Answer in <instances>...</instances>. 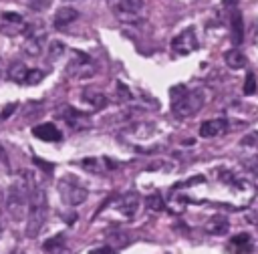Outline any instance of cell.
<instances>
[{"mask_svg": "<svg viewBox=\"0 0 258 254\" xmlns=\"http://www.w3.org/2000/svg\"><path fill=\"white\" fill-rule=\"evenodd\" d=\"M256 91V77L252 73L246 75V83H244V95H252Z\"/></svg>", "mask_w": 258, "mask_h": 254, "instance_id": "obj_26", "label": "cell"}, {"mask_svg": "<svg viewBox=\"0 0 258 254\" xmlns=\"http://www.w3.org/2000/svg\"><path fill=\"white\" fill-rule=\"evenodd\" d=\"M26 75H28V67L24 62H20V60H16V62H12L8 67V79L14 81V83H20L22 85L24 79H26Z\"/></svg>", "mask_w": 258, "mask_h": 254, "instance_id": "obj_19", "label": "cell"}, {"mask_svg": "<svg viewBox=\"0 0 258 254\" xmlns=\"http://www.w3.org/2000/svg\"><path fill=\"white\" fill-rule=\"evenodd\" d=\"M32 135L38 137L40 141H60L62 133L56 129L54 123H40L32 129Z\"/></svg>", "mask_w": 258, "mask_h": 254, "instance_id": "obj_13", "label": "cell"}, {"mask_svg": "<svg viewBox=\"0 0 258 254\" xmlns=\"http://www.w3.org/2000/svg\"><path fill=\"white\" fill-rule=\"evenodd\" d=\"M62 52H64V44H62V42H56V40L50 42V46H48V58H50V60H56Z\"/></svg>", "mask_w": 258, "mask_h": 254, "instance_id": "obj_25", "label": "cell"}, {"mask_svg": "<svg viewBox=\"0 0 258 254\" xmlns=\"http://www.w3.org/2000/svg\"><path fill=\"white\" fill-rule=\"evenodd\" d=\"M137 208H139V198L135 194H125V196L117 198V202H115V210L123 218H133L137 214Z\"/></svg>", "mask_w": 258, "mask_h": 254, "instance_id": "obj_10", "label": "cell"}, {"mask_svg": "<svg viewBox=\"0 0 258 254\" xmlns=\"http://www.w3.org/2000/svg\"><path fill=\"white\" fill-rule=\"evenodd\" d=\"M145 206H147L149 210H153V212H161V210L165 208V204H163V198H161L159 194H153V196H149V198L145 200Z\"/></svg>", "mask_w": 258, "mask_h": 254, "instance_id": "obj_22", "label": "cell"}, {"mask_svg": "<svg viewBox=\"0 0 258 254\" xmlns=\"http://www.w3.org/2000/svg\"><path fill=\"white\" fill-rule=\"evenodd\" d=\"M121 6L133 12H139L143 8V0H121Z\"/></svg>", "mask_w": 258, "mask_h": 254, "instance_id": "obj_27", "label": "cell"}, {"mask_svg": "<svg viewBox=\"0 0 258 254\" xmlns=\"http://www.w3.org/2000/svg\"><path fill=\"white\" fill-rule=\"evenodd\" d=\"M42 248L46 250V252H56V250H60V248H64V234H58V236H52V238H48L44 244H42Z\"/></svg>", "mask_w": 258, "mask_h": 254, "instance_id": "obj_21", "label": "cell"}, {"mask_svg": "<svg viewBox=\"0 0 258 254\" xmlns=\"http://www.w3.org/2000/svg\"><path fill=\"white\" fill-rule=\"evenodd\" d=\"M81 99H83V103H87L89 109H93V111H101V109H105L107 103H109V99H107L101 91H95V89H85V91L81 93Z\"/></svg>", "mask_w": 258, "mask_h": 254, "instance_id": "obj_12", "label": "cell"}, {"mask_svg": "<svg viewBox=\"0 0 258 254\" xmlns=\"http://www.w3.org/2000/svg\"><path fill=\"white\" fill-rule=\"evenodd\" d=\"M69 75L77 77V79H89L95 75V65L91 62V58L83 52H75V60H71L69 65Z\"/></svg>", "mask_w": 258, "mask_h": 254, "instance_id": "obj_8", "label": "cell"}, {"mask_svg": "<svg viewBox=\"0 0 258 254\" xmlns=\"http://www.w3.org/2000/svg\"><path fill=\"white\" fill-rule=\"evenodd\" d=\"M228 129V121L224 117H218V119H210V121H204L200 125V135L202 137H218L222 135L224 131Z\"/></svg>", "mask_w": 258, "mask_h": 254, "instance_id": "obj_11", "label": "cell"}, {"mask_svg": "<svg viewBox=\"0 0 258 254\" xmlns=\"http://www.w3.org/2000/svg\"><path fill=\"white\" fill-rule=\"evenodd\" d=\"M230 252L232 254H250L252 252V238L248 234H238L230 240Z\"/></svg>", "mask_w": 258, "mask_h": 254, "instance_id": "obj_17", "label": "cell"}, {"mask_svg": "<svg viewBox=\"0 0 258 254\" xmlns=\"http://www.w3.org/2000/svg\"><path fill=\"white\" fill-rule=\"evenodd\" d=\"M44 79V73L40 71V69H28V75H26V79H24V85H36V83H40Z\"/></svg>", "mask_w": 258, "mask_h": 254, "instance_id": "obj_24", "label": "cell"}, {"mask_svg": "<svg viewBox=\"0 0 258 254\" xmlns=\"http://www.w3.org/2000/svg\"><path fill=\"white\" fill-rule=\"evenodd\" d=\"M58 115H60V119H62L69 127H73V129H85V127H89L87 115L81 113V111H77V109H73V107H62V109L58 111Z\"/></svg>", "mask_w": 258, "mask_h": 254, "instance_id": "obj_9", "label": "cell"}, {"mask_svg": "<svg viewBox=\"0 0 258 254\" xmlns=\"http://www.w3.org/2000/svg\"><path fill=\"white\" fill-rule=\"evenodd\" d=\"M238 2H240V0H222V4H224V6H228V8H236V6H238Z\"/></svg>", "mask_w": 258, "mask_h": 254, "instance_id": "obj_30", "label": "cell"}, {"mask_svg": "<svg viewBox=\"0 0 258 254\" xmlns=\"http://www.w3.org/2000/svg\"><path fill=\"white\" fill-rule=\"evenodd\" d=\"M224 60H226V65H228L232 71H238V69L246 67V56H244V54H242V50H238V48L226 50Z\"/></svg>", "mask_w": 258, "mask_h": 254, "instance_id": "obj_18", "label": "cell"}, {"mask_svg": "<svg viewBox=\"0 0 258 254\" xmlns=\"http://www.w3.org/2000/svg\"><path fill=\"white\" fill-rule=\"evenodd\" d=\"M79 18V10H75L73 6H62L54 12V26L56 28H64L69 24H73Z\"/></svg>", "mask_w": 258, "mask_h": 254, "instance_id": "obj_14", "label": "cell"}, {"mask_svg": "<svg viewBox=\"0 0 258 254\" xmlns=\"http://www.w3.org/2000/svg\"><path fill=\"white\" fill-rule=\"evenodd\" d=\"M46 42V28L42 22H28L24 30V52L30 56H38Z\"/></svg>", "mask_w": 258, "mask_h": 254, "instance_id": "obj_5", "label": "cell"}, {"mask_svg": "<svg viewBox=\"0 0 258 254\" xmlns=\"http://www.w3.org/2000/svg\"><path fill=\"white\" fill-rule=\"evenodd\" d=\"M58 194H60V198L67 206H79L89 196L87 187L81 185V181L77 177H71V175H67L58 181Z\"/></svg>", "mask_w": 258, "mask_h": 254, "instance_id": "obj_4", "label": "cell"}, {"mask_svg": "<svg viewBox=\"0 0 258 254\" xmlns=\"http://www.w3.org/2000/svg\"><path fill=\"white\" fill-rule=\"evenodd\" d=\"M89 254H117L111 246H99V248H93V250H89Z\"/></svg>", "mask_w": 258, "mask_h": 254, "instance_id": "obj_28", "label": "cell"}, {"mask_svg": "<svg viewBox=\"0 0 258 254\" xmlns=\"http://www.w3.org/2000/svg\"><path fill=\"white\" fill-rule=\"evenodd\" d=\"M26 20L18 12H2L0 14V32L4 36H18L26 30Z\"/></svg>", "mask_w": 258, "mask_h": 254, "instance_id": "obj_7", "label": "cell"}, {"mask_svg": "<svg viewBox=\"0 0 258 254\" xmlns=\"http://www.w3.org/2000/svg\"><path fill=\"white\" fill-rule=\"evenodd\" d=\"M252 171H254V175H256V179H258V165H256V167H254Z\"/></svg>", "mask_w": 258, "mask_h": 254, "instance_id": "obj_31", "label": "cell"}, {"mask_svg": "<svg viewBox=\"0 0 258 254\" xmlns=\"http://www.w3.org/2000/svg\"><path fill=\"white\" fill-rule=\"evenodd\" d=\"M36 185V177L32 171H20L6 196V210L12 220H22L24 210L28 208V192Z\"/></svg>", "mask_w": 258, "mask_h": 254, "instance_id": "obj_1", "label": "cell"}, {"mask_svg": "<svg viewBox=\"0 0 258 254\" xmlns=\"http://www.w3.org/2000/svg\"><path fill=\"white\" fill-rule=\"evenodd\" d=\"M206 230H208L210 234H214V236H222V234H226V232L230 230V222H228L226 216L218 214V216H212V218L206 222Z\"/></svg>", "mask_w": 258, "mask_h": 254, "instance_id": "obj_16", "label": "cell"}, {"mask_svg": "<svg viewBox=\"0 0 258 254\" xmlns=\"http://www.w3.org/2000/svg\"><path fill=\"white\" fill-rule=\"evenodd\" d=\"M115 14H117V18L121 20V22H129V24H137L141 18H139V12H133V10H127V8H123L121 4L115 8Z\"/></svg>", "mask_w": 258, "mask_h": 254, "instance_id": "obj_20", "label": "cell"}, {"mask_svg": "<svg viewBox=\"0 0 258 254\" xmlns=\"http://www.w3.org/2000/svg\"><path fill=\"white\" fill-rule=\"evenodd\" d=\"M48 214V204H46V194L44 189L36 183L28 192V218H26V236L36 238L46 222Z\"/></svg>", "mask_w": 258, "mask_h": 254, "instance_id": "obj_3", "label": "cell"}, {"mask_svg": "<svg viewBox=\"0 0 258 254\" xmlns=\"http://www.w3.org/2000/svg\"><path fill=\"white\" fill-rule=\"evenodd\" d=\"M16 107H18L16 103H10L8 107H4V109L0 111V119H6V117H10V115H12L14 111H16Z\"/></svg>", "mask_w": 258, "mask_h": 254, "instance_id": "obj_29", "label": "cell"}, {"mask_svg": "<svg viewBox=\"0 0 258 254\" xmlns=\"http://www.w3.org/2000/svg\"><path fill=\"white\" fill-rule=\"evenodd\" d=\"M196 48H198V36H196V30H194L191 26L183 28V30L171 40V50H173L175 54L185 56V54L194 52Z\"/></svg>", "mask_w": 258, "mask_h": 254, "instance_id": "obj_6", "label": "cell"}, {"mask_svg": "<svg viewBox=\"0 0 258 254\" xmlns=\"http://www.w3.org/2000/svg\"><path fill=\"white\" fill-rule=\"evenodd\" d=\"M230 26H232V40H234V44H240L244 40V18H242V12L236 10V8L232 10Z\"/></svg>", "mask_w": 258, "mask_h": 254, "instance_id": "obj_15", "label": "cell"}, {"mask_svg": "<svg viewBox=\"0 0 258 254\" xmlns=\"http://www.w3.org/2000/svg\"><path fill=\"white\" fill-rule=\"evenodd\" d=\"M81 165H83L87 171H93V173H99V171H103L101 159H97V157H87V159H83V161H81Z\"/></svg>", "mask_w": 258, "mask_h": 254, "instance_id": "obj_23", "label": "cell"}, {"mask_svg": "<svg viewBox=\"0 0 258 254\" xmlns=\"http://www.w3.org/2000/svg\"><path fill=\"white\" fill-rule=\"evenodd\" d=\"M171 95V111L175 117L185 119L196 115L204 107V93L200 89H187L185 85H175L169 91Z\"/></svg>", "mask_w": 258, "mask_h": 254, "instance_id": "obj_2", "label": "cell"}, {"mask_svg": "<svg viewBox=\"0 0 258 254\" xmlns=\"http://www.w3.org/2000/svg\"><path fill=\"white\" fill-rule=\"evenodd\" d=\"M0 71H2V58H0Z\"/></svg>", "mask_w": 258, "mask_h": 254, "instance_id": "obj_32", "label": "cell"}]
</instances>
